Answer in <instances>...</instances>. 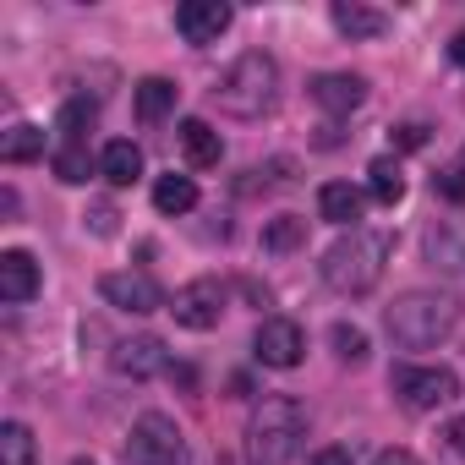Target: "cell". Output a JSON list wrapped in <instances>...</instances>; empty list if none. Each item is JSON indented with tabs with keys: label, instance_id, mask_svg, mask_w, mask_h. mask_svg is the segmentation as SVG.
Returning <instances> with one entry per match:
<instances>
[{
	"label": "cell",
	"instance_id": "1",
	"mask_svg": "<svg viewBox=\"0 0 465 465\" xmlns=\"http://www.w3.org/2000/svg\"><path fill=\"white\" fill-rule=\"evenodd\" d=\"M394 258V236L389 230H351V236H340L329 252H323V285L340 291V296H367L378 291L383 269Z\"/></svg>",
	"mask_w": 465,
	"mask_h": 465
},
{
	"label": "cell",
	"instance_id": "2",
	"mask_svg": "<svg viewBox=\"0 0 465 465\" xmlns=\"http://www.w3.org/2000/svg\"><path fill=\"white\" fill-rule=\"evenodd\" d=\"M274 99H280V61H274L269 50L236 55V61L224 66V77L213 83V104H219L224 115H242V121L269 115Z\"/></svg>",
	"mask_w": 465,
	"mask_h": 465
},
{
	"label": "cell",
	"instance_id": "3",
	"mask_svg": "<svg viewBox=\"0 0 465 465\" xmlns=\"http://www.w3.org/2000/svg\"><path fill=\"white\" fill-rule=\"evenodd\" d=\"M383 323H389V334H394L400 351H432V345H443V340L454 334L460 302H454L449 291H405V296L389 307Z\"/></svg>",
	"mask_w": 465,
	"mask_h": 465
},
{
	"label": "cell",
	"instance_id": "4",
	"mask_svg": "<svg viewBox=\"0 0 465 465\" xmlns=\"http://www.w3.org/2000/svg\"><path fill=\"white\" fill-rule=\"evenodd\" d=\"M307 438V405L291 394H269L247 421V465H291Z\"/></svg>",
	"mask_w": 465,
	"mask_h": 465
},
{
	"label": "cell",
	"instance_id": "5",
	"mask_svg": "<svg viewBox=\"0 0 465 465\" xmlns=\"http://www.w3.org/2000/svg\"><path fill=\"white\" fill-rule=\"evenodd\" d=\"M126 465H186V438H181L175 416L143 411L126 432Z\"/></svg>",
	"mask_w": 465,
	"mask_h": 465
},
{
	"label": "cell",
	"instance_id": "6",
	"mask_svg": "<svg viewBox=\"0 0 465 465\" xmlns=\"http://www.w3.org/2000/svg\"><path fill=\"white\" fill-rule=\"evenodd\" d=\"M389 389H394V400L405 411L421 416V411H438V405H449L460 394V372L454 367H394Z\"/></svg>",
	"mask_w": 465,
	"mask_h": 465
},
{
	"label": "cell",
	"instance_id": "7",
	"mask_svg": "<svg viewBox=\"0 0 465 465\" xmlns=\"http://www.w3.org/2000/svg\"><path fill=\"white\" fill-rule=\"evenodd\" d=\"M224 302H230V291H224L213 274H203V280H192V285H181V291H175L170 312H175V323H181V329H192V334H208V329H219V318H224Z\"/></svg>",
	"mask_w": 465,
	"mask_h": 465
},
{
	"label": "cell",
	"instance_id": "8",
	"mask_svg": "<svg viewBox=\"0 0 465 465\" xmlns=\"http://www.w3.org/2000/svg\"><path fill=\"white\" fill-rule=\"evenodd\" d=\"M302 351H307V334H302V323H296V318H263V323H258V334H252V356H258L263 367L291 372V367L302 361Z\"/></svg>",
	"mask_w": 465,
	"mask_h": 465
},
{
	"label": "cell",
	"instance_id": "9",
	"mask_svg": "<svg viewBox=\"0 0 465 465\" xmlns=\"http://www.w3.org/2000/svg\"><path fill=\"white\" fill-rule=\"evenodd\" d=\"M99 296H104L110 307H121V312H137V318L164 307V291H159V280H153V274H143V269L104 274V280H99Z\"/></svg>",
	"mask_w": 465,
	"mask_h": 465
},
{
	"label": "cell",
	"instance_id": "10",
	"mask_svg": "<svg viewBox=\"0 0 465 465\" xmlns=\"http://www.w3.org/2000/svg\"><path fill=\"white\" fill-rule=\"evenodd\" d=\"M110 367H115L121 378L143 383V378H153V372H170V351H164V340H159V334H132V340H121V345H115Z\"/></svg>",
	"mask_w": 465,
	"mask_h": 465
},
{
	"label": "cell",
	"instance_id": "11",
	"mask_svg": "<svg viewBox=\"0 0 465 465\" xmlns=\"http://www.w3.org/2000/svg\"><path fill=\"white\" fill-rule=\"evenodd\" d=\"M175 28H181L186 45H219V34L230 28V6L224 0H181Z\"/></svg>",
	"mask_w": 465,
	"mask_h": 465
},
{
	"label": "cell",
	"instance_id": "12",
	"mask_svg": "<svg viewBox=\"0 0 465 465\" xmlns=\"http://www.w3.org/2000/svg\"><path fill=\"white\" fill-rule=\"evenodd\" d=\"M307 94H312L318 110H329V115H351V110L367 104V77H356V72H323V77H312Z\"/></svg>",
	"mask_w": 465,
	"mask_h": 465
},
{
	"label": "cell",
	"instance_id": "13",
	"mask_svg": "<svg viewBox=\"0 0 465 465\" xmlns=\"http://www.w3.org/2000/svg\"><path fill=\"white\" fill-rule=\"evenodd\" d=\"M361 213H367V192L361 186H351V181H323L318 186V219L361 230Z\"/></svg>",
	"mask_w": 465,
	"mask_h": 465
},
{
	"label": "cell",
	"instance_id": "14",
	"mask_svg": "<svg viewBox=\"0 0 465 465\" xmlns=\"http://www.w3.org/2000/svg\"><path fill=\"white\" fill-rule=\"evenodd\" d=\"M39 296V263H34V252H0V302H12V307H23V302H34Z\"/></svg>",
	"mask_w": 465,
	"mask_h": 465
},
{
	"label": "cell",
	"instance_id": "15",
	"mask_svg": "<svg viewBox=\"0 0 465 465\" xmlns=\"http://www.w3.org/2000/svg\"><path fill=\"white\" fill-rule=\"evenodd\" d=\"M175 143H181V153H186L192 170H213V164L224 159V143H219V132H213L203 115H186V121L175 126Z\"/></svg>",
	"mask_w": 465,
	"mask_h": 465
},
{
	"label": "cell",
	"instance_id": "16",
	"mask_svg": "<svg viewBox=\"0 0 465 465\" xmlns=\"http://www.w3.org/2000/svg\"><path fill=\"white\" fill-rule=\"evenodd\" d=\"M329 17H334V28H340L345 39H383V34H389V17H383L378 6H361V0H334Z\"/></svg>",
	"mask_w": 465,
	"mask_h": 465
},
{
	"label": "cell",
	"instance_id": "17",
	"mask_svg": "<svg viewBox=\"0 0 465 465\" xmlns=\"http://www.w3.org/2000/svg\"><path fill=\"white\" fill-rule=\"evenodd\" d=\"M99 175H104L110 186H132V181L143 175V148L126 143V137L104 143V153H99Z\"/></svg>",
	"mask_w": 465,
	"mask_h": 465
},
{
	"label": "cell",
	"instance_id": "18",
	"mask_svg": "<svg viewBox=\"0 0 465 465\" xmlns=\"http://www.w3.org/2000/svg\"><path fill=\"white\" fill-rule=\"evenodd\" d=\"M153 208H159L164 219L192 213V208H197V181H192V175H159V181H153Z\"/></svg>",
	"mask_w": 465,
	"mask_h": 465
},
{
	"label": "cell",
	"instance_id": "19",
	"mask_svg": "<svg viewBox=\"0 0 465 465\" xmlns=\"http://www.w3.org/2000/svg\"><path fill=\"white\" fill-rule=\"evenodd\" d=\"M132 104H137V121H164L170 110H175V83L170 77H143L137 83V94H132Z\"/></svg>",
	"mask_w": 465,
	"mask_h": 465
},
{
	"label": "cell",
	"instance_id": "20",
	"mask_svg": "<svg viewBox=\"0 0 465 465\" xmlns=\"http://www.w3.org/2000/svg\"><path fill=\"white\" fill-rule=\"evenodd\" d=\"M0 159H6V164L45 159V126H34V121H17L6 137H0Z\"/></svg>",
	"mask_w": 465,
	"mask_h": 465
},
{
	"label": "cell",
	"instance_id": "21",
	"mask_svg": "<svg viewBox=\"0 0 465 465\" xmlns=\"http://www.w3.org/2000/svg\"><path fill=\"white\" fill-rule=\"evenodd\" d=\"M302 242H307V219H302V213H280V219L263 224V252H269V258H285V252H296Z\"/></svg>",
	"mask_w": 465,
	"mask_h": 465
},
{
	"label": "cell",
	"instance_id": "22",
	"mask_svg": "<svg viewBox=\"0 0 465 465\" xmlns=\"http://www.w3.org/2000/svg\"><path fill=\"white\" fill-rule=\"evenodd\" d=\"M367 197L383 203V208H394V203L405 197V175H400L394 159H372V164H367Z\"/></svg>",
	"mask_w": 465,
	"mask_h": 465
},
{
	"label": "cell",
	"instance_id": "23",
	"mask_svg": "<svg viewBox=\"0 0 465 465\" xmlns=\"http://www.w3.org/2000/svg\"><path fill=\"white\" fill-rule=\"evenodd\" d=\"M0 465H39L34 432H28L23 421H6V427H0Z\"/></svg>",
	"mask_w": 465,
	"mask_h": 465
},
{
	"label": "cell",
	"instance_id": "24",
	"mask_svg": "<svg viewBox=\"0 0 465 465\" xmlns=\"http://www.w3.org/2000/svg\"><path fill=\"white\" fill-rule=\"evenodd\" d=\"M94 115H99V104H94V99H66V104H61V115H55L61 143H83V132L94 126Z\"/></svg>",
	"mask_w": 465,
	"mask_h": 465
},
{
	"label": "cell",
	"instance_id": "25",
	"mask_svg": "<svg viewBox=\"0 0 465 465\" xmlns=\"http://www.w3.org/2000/svg\"><path fill=\"white\" fill-rule=\"evenodd\" d=\"M55 175H61L66 186H83V181L94 175V159H88V143H61V148H55Z\"/></svg>",
	"mask_w": 465,
	"mask_h": 465
},
{
	"label": "cell",
	"instance_id": "26",
	"mask_svg": "<svg viewBox=\"0 0 465 465\" xmlns=\"http://www.w3.org/2000/svg\"><path fill=\"white\" fill-rule=\"evenodd\" d=\"M329 340H334V356H340V361H351V367H361V361H367V334H361L356 323H334V329H329Z\"/></svg>",
	"mask_w": 465,
	"mask_h": 465
},
{
	"label": "cell",
	"instance_id": "27",
	"mask_svg": "<svg viewBox=\"0 0 465 465\" xmlns=\"http://www.w3.org/2000/svg\"><path fill=\"white\" fill-rule=\"evenodd\" d=\"M432 186H438L449 203H465V164H449V170H438V175H432Z\"/></svg>",
	"mask_w": 465,
	"mask_h": 465
},
{
	"label": "cell",
	"instance_id": "28",
	"mask_svg": "<svg viewBox=\"0 0 465 465\" xmlns=\"http://www.w3.org/2000/svg\"><path fill=\"white\" fill-rule=\"evenodd\" d=\"M312 465H356V454H351L345 443H329V449H318V454H312Z\"/></svg>",
	"mask_w": 465,
	"mask_h": 465
},
{
	"label": "cell",
	"instance_id": "29",
	"mask_svg": "<svg viewBox=\"0 0 465 465\" xmlns=\"http://www.w3.org/2000/svg\"><path fill=\"white\" fill-rule=\"evenodd\" d=\"M88 224H94V236H115V208H110V203H99Z\"/></svg>",
	"mask_w": 465,
	"mask_h": 465
},
{
	"label": "cell",
	"instance_id": "30",
	"mask_svg": "<svg viewBox=\"0 0 465 465\" xmlns=\"http://www.w3.org/2000/svg\"><path fill=\"white\" fill-rule=\"evenodd\" d=\"M372 465H421V460H416L411 449H383V454H378Z\"/></svg>",
	"mask_w": 465,
	"mask_h": 465
},
{
	"label": "cell",
	"instance_id": "31",
	"mask_svg": "<svg viewBox=\"0 0 465 465\" xmlns=\"http://www.w3.org/2000/svg\"><path fill=\"white\" fill-rule=\"evenodd\" d=\"M394 132H400V137H394L400 148H421V143H427V132H421V126H394Z\"/></svg>",
	"mask_w": 465,
	"mask_h": 465
},
{
	"label": "cell",
	"instance_id": "32",
	"mask_svg": "<svg viewBox=\"0 0 465 465\" xmlns=\"http://www.w3.org/2000/svg\"><path fill=\"white\" fill-rule=\"evenodd\" d=\"M443 438H449V449H454V454H465V416H460V421H449V432H443Z\"/></svg>",
	"mask_w": 465,
	"mask_h": 465
},
{
	"label": "cell",
	"instance_id": "33",
	"mask_svg": "<svg viewBox=\"0 0 465 465\" xmlns=\"http://www.w3.org/2000/svg\"><path fill=\"white\" fill-rule=\"evenodd\" d=\"M449 55H454V61H460V66H465V34H460V39H454V45H449Z\"/></svg>",
	"mask_w": 465,
	"mask_h": 465
},
{
	"label": "cell",
	"instance_id": "34",
	"mask_svg": "<svg viewBox=\"0 0 465 465\" xmlns=\"http://www.w3.org/2000/svg\"><path fill=\"white\" fill-rule=\"evenodd\" d=\"M460 164H465V153H460Z\"/></svg>",
	"mask_w": 465,
	"mask_h": 465
}]
</instances>
